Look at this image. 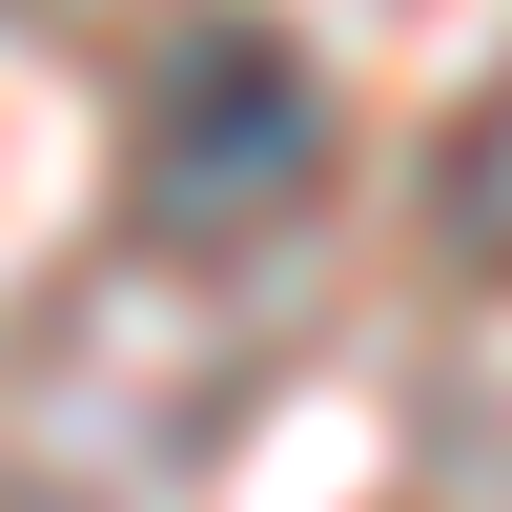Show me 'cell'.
I'll return each mask as SVG.
<instances>
[{
	"label": "cell",
	"mask_w": 512,
	"mask_h": 512,
	"mask_svg": "<svg viewBox=\"0 0 512 512\" xmlns=\"http://www.w3.org/2000/svg\"><path fill=\"white\" fill-rule=\"evenodd\" d=\"M21 21H123V0H21Z\"/></svg>",
	"instance_id": "3"
},
{
	"label": "cell",
	"mask_w": 512,
	"mask_h": 512,
	"mask_svg": "<svg viewBox=\"0 0 512 512\" xmlns=\"http://www.w3.org/2000/svg\"><path fill=\"white\" fill-rule=\"evenodd\" d=\"M451 246H472V267H512V82L451 123Z\"/></svg>",
	"instance_id": "2"
},
{
	"label": "cell",
	"mask_w": 512,
	"mask_h": 512,
	"mask_svg": "<svg viewBox=\"0 0 512 512\" xmlns=\"http://www.w3.org/2000/svg\"><path fill=\"white\" fill-rule=\"evenodd\" d=\"M308 144H328L308 62H287L267 21H205L185 62H164V103H144V226H164V246L287 226V205H308Z\"/></svg>",
	"instance_id": "1"
}]
</instances>
